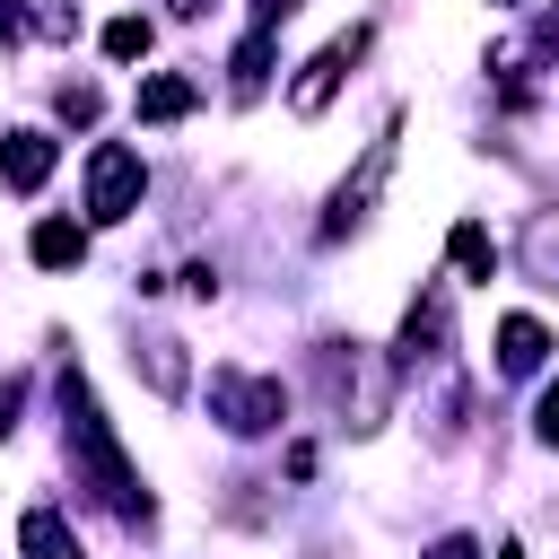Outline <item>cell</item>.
Instances as JSON below:
<instances>
[{
    "label": "cell",
    "instance_id": "6da1fadb",
    "mask_svg": "<svg viewBox=\"0 0 559 559\" xmlns=\"http://www.w3.org/2000/svg\"><path fill=\"white\" fill-rule=\"evenodd\" d=\"M61 445H70L79 489H87L105 515H122L131 533H148V524H157V498L140 489V472H131V454H122V437H114V419L96 411V393H87V376H79V367H61Z\"/></svg>",
    "mask_w": 559,
    "mask_h": 559
},
{
    "label": "cell",
    "instance_id": "7a4b0ae2",
    "mask_svg": "<svg viewBox=\"0 0 559 559\" xmlns=\"http://www.w3.org/2000/svg\"><path fill=\"white\" fill-rule=\"evenodd\" d=\"M314 384H323V402L341 411V428H384L393 419V358H376V349H358V341H323L314 349Z\"/></svg>",
    "mask_w": 559,
    "mask_h": 559
},
{
    "label": "cell",
    "instance_id": "3957f363",
    "mask_svg": "<svg viewBox=\"0 0 559 559\" xmlns=\"http://www.w3.org/2000/svg\"><path fill=\"white\" fill-rule=\"evenodd\" d=\"M210 419L227 437H271L288 419V393L271 376H245V367H210Z\"/></svg>",
    "mask_w": 559,
    "mask_h": 559
},
{
    "label": "cell",
    "instance_id": "277c9868",
    "mask_svg": "<svg viewBox=\"0 0 559 559\" xmlns=\"http://www.w3.org/2000/svg\"><path fill=\"white\" fill-rule=\"evenodd\" d=\"M393 148H402V114H384V131L367 140V157L341 175V192H332V210H323V245H341V236L376 210V192H384V175H393Z\"/></svg>",
    "mask_w": 559,
    "mask_h": 559
},
{
    "label": "cell",
    "instance_id": "5b68a950",
    "mask_svg": "<svg viewBox=\"0 0 559 559\" xmlns=\"http://www.w3.org/2000/svg\"><path fill=\"white\" fill-rule=\"evenodd\" d=\"M140 192H148V166H140V148L105 140V148L87 157V218H96V227H114V218H131V210H140Z\"/></svg>",
    "mask_w": 559,
    "mask_h": 559
},
{
    "label": "cell",
    "instance_id": "8992f818",
    "mask_svg": "<svg viewBox=\"0 0 559 559\" xmlns=\"http://www.w3.org/2000/svg\"><path fill=\"white\" fill-rule=\"evenodd\" d=\"M358 61H367V26L332 35V44H323V52H314V61H306V70L288 79V114H306V122H314V114H323V105L341 96V79H349Z\"/></svg>",
    "mask_w": 559,
    "mask_h": 559
},
{
    "label": "cell",
    "instance_id": "52a82bcc",
    "mask_svg": "<svg viewBox=\"0 0 559 559\" xmlns=\"http://www.w3.org/2000/svg\"><path fill=\"white\" fill-rule=\"evenodd\" d=\"M52 157H61L52 131H9V140H0V183H9V192H44Z\"/></svg>",
    "mask_w": 559,
    "mask_h": 559
},
{
    "label": "cell",
    "instance_id": "ba28073f",
    "mask_svg": "<svg viewBox=\"0 0 559 559\" xmlns=\"http://www.w3.org/2000/svg\"><path fill=\"white\" fill-rule=\"evenodd\" d=\"M542 358H550V332L533 314H507L498 323V376H542Z\"/></svg>",
    "mask_w": 559,
    "mask_h": 559
},
{
    "label": "cell",
    "instance_id": "9c48e42d",
    "mask_svg": "<svg viewBox=\"0 0 559 559\" xmlns=\"http://www.w3.org/2000/svg\"><path fill=\"white\" fill-rule=\"evenodd\" d=\"M17 550H26V559H87L79 533L61 524V507H26V515H17Z\"/></svg>",
    "mask_w": 559,
    "mask_h": 559
},
{
    "label": "cell",
    "instance_id": "30bf717a",
    "mask_svg": "<svg viewBox=\"0 0 559 559\" xmlns=\"http://www.w3.org/2000/svg\"><path fill=\"white\" fill-rule=\"evenodd\" d=\"M131 105H140V122H183V114L201 105V87H192L183 70H157V79H140V96H131Z\"/></svg>",
    "mask_w": 559,
    "mask_h": 559
},
{
    "label": "cell",
    "instance_id": "8fae6325",
    "mask_svg": "<svg viewBox=\"0 0 559 559\" xmlns=\"http://www.w3.org/2000/svg\"><path fill=\"white\" fill-rule=\"evenodd\" d=\"M262 87H271V26H253V35L236 44V61H227V96H236V105H253Z\"/></svg>",
    "mask_w": 559,
    "mask_h": 559
},
{
    "label": "cell",
    "instance_id": "7c38bea8",
    "mask_svg": "<svg viewBox=\"0 0 559 559\" xmlns=\"http://www.w3.org/2000/svg\"><path fill=\"white\" fill-rule=\"evenodd\" d=\"M35 262H44V271H79V262H87V227H79V218H44V227H35Z\"/></svg>",
    "mask_w": 559,
    "mask_h": 559
},
{
    "label": "cell",
    "instance_id": "4fadbf2b",
    "mask_svg": "<svg viewBox=\"0 0 559 559\" xmlns=\"http://www.w3.org/2000/svg\"><path fill=\"white\" fill-rule=\"evenodd\" d=\"M445 253H454V271H463V280H498V245H489V227H480V218H454Z\"/></svg>",
    "mask_w": 559,
    "mask_h": 559
},
{
    "label": "cell",
    "instance_id": "5bb4252c",
    "mask_svg": "<svg viewBox=\"0 0 559 559\" xmlns=\"http://www.w3.org/2000/svg\"><path fill=\"white\" fill-rule=\"evenodd\" d=\"M524 271L542 288H559V218L550 210H533V227H524Z\"/></svg>",
    "mask_w": 559,
    "mask_h": 559
},
{
    "label": "cell",
    "instance_id": "9a60e30c",
    "mask_svg": "<svg viewBox=\"0 0 559 559\" xmlns=\"http://www.w3.org/2000/svg\"><path fill=\"white\" fill-rule=\"evenodd\" d=\"M131 358H140V367H148V384H157V393H166V402H175V393H183V341H166V332H157V341H140V349H131Z\"/></svg>",
    "mask_w": 559,
    "mask_h": 559
},
{
    "label": "cell",
    "instance_id": "2e32d148",
    "mask_svg": "<svg viewBox=\"0 0 559 559\" xmlns=\"http://www.w3.org/2000/svg\"><path fill=\"white\" fill-rule=\"evenodd\" d=\"M26 17H35V35H52V44L79 35V0H26Z\"/></svg>",
    "mask_w": 559,
    "mask_h": 559
},
{
    "label": "cell",
    "instance_id": "e0dca14e",
    "mask_svg": "<svg viewBox=\"0 0 559 559\" xmlns=\"http://www.w3.org/2000/svg\"><path fill=\"white\" fill-rule=\"evenodd\" d=\"M148 52V17H114L105 26V61H140Z\"/></svg>",
    "mask_w": 559,
    "mask_h": 559
},
{
    "label": "cell",
    "instance_id": "ac0fdd59",
    "mask_svg": "<svg viewBox=\"0 0 559 559\" xmlns=\"http://www.w3.org/2000/svg\"><path fill=\"white\" fill-rule=\"evenodd\" d=\"M52 105H61V122H96V105H105V96H96V87H87V79H79V87H61V96H52Z\"/></svg>",
    "mask_w": 559,
    "mask_h": 559
},
{
    "label": "cell",
    "instance_id": "d6986e66",
    "mask_svg": "<svg viewBox=\"0 0 559 559\" xmlns=\"http://www.w3.org/2000/svg\"><path fill=\"white\" fill-rule=\"evenodd\" d=\"M17 35H35V17H26V0H0V52H9Z\"/></svg>",
    "mask_w": 559,
    "mask_h": 559
},
{
    "label": "cell",
    "instance_id": "ffe728a7",
    "mask_svg": "<svg viewBox=\"0 0 559 559\" xmlns=\"http://www.w3.org/2000/svg\"><path fill=\"white\" fill-rule=\"evenodd\" d=\"M533 437H542V445H559V384L542 393V411H533Z\"/></svg>",
    "mask_w": 559,
    "mask_h": 559
},
{
    "label": "cell",
    "instance_id": "44dd1931",
    "mask_svg": "<svg viewBox=\"0 0 559 559\" xmlns=\"http://www.w3.org/2000/svg\"><path fill=\"white\" fill-rule=\"evenodd\" d=\"M17 402H26V384H17V376H0V437L17 428Z\"/></svg>",
    "mask_w": 559,
    "mask_h": 559
},
{
    "label": "cell",
    "instance_id": "7402d4cb",
    "mask_svg": "<svg viewBox=\"0 0 559 559\" xmlns=\"http://www.w3.org/2000/svg\"><path fill=\"white\" fill-rule=\"evenodd\" d=\"M428 559H480V542H472V533H445V542H437Z\"/></svg>",
    "mask_w": 559,
    "mask_h": 559
},
{
    "label": "cell",
    "instance_id": "603a6c76",
    "mask_svg": "<svg viewBox=\"0 0 559 559\" xmlns=\"http://www.w3.org/2000/svg\"><path fill=\"white\" fill-rule=\"evenodd\" d=\"M288 9H297V0H253V26H280Z\"/></svg>",
    "mask_w": 559,
    "mask_h": 559
},
{
    "label": "cell",
    "instance_id": "cb8c5ba5",
    "mask_svg": "<svg viewBox=\"0 0 559 559\" xmlns=\"http://www.w3.org/2000/svg\"><path fill=\"white\" fill-rule=\"evenodd\" d=\"M166 9H175V17H210V0H166Z\"/></svg>",
    "mask_w": 559,
    "mask_h": 559
},
{
    "label": "cell",
    "instance_id": "d4e9b609",
    "mask_svg": "<svg viewBox=\"0 0 559 559\" xmlns=\"http://www.w3.org/2000/svg\"><path fill=\"white\" fill-rule=\"evenodd\" d=\"M498 559H524V550H515V542H498Z\"/></svg>",
    "mask_w": 559,
    "mask_h": 559
}]
</instances>
